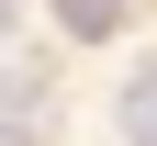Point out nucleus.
<instances>
[{"instance_id":"2","label":"nucleus","mask_w":157,"mask_h":146,"mask_svg":"<svg viewBox=\"0 0 157 146\" xmlns=\"http://www.w3.org/2000/svg\"><path fill=\"white\" fill-rule=\"evenodd\" d=\"M124 146H157V56L124 79Z\"/></svg>"},{"instance_id":"1","label":"nucleus","mask_w":157,"mask_h":146,"mask_svg":"<svg viewBox=\"0 0 157 146\" xmlns=\"http://www.w3.org/2000/svg\"><path fill=\"white\" fill-rule=\"evenodd\" d=\"M56 34L67 45H101V34H124V0H56Z\"/></svg>"},{"instance_id":"3","label":"nucleus","mask_w":157,"mask_h":146,"mask_svg":"<svg viewBox=\"0 0 157 146\" xmlns=\"http://www.w3.org/2000/svg\"><path fill=\"white\" fill-rule=\"evenodd\" d=\"M0 146H23V124H11V112H0Z\"/></svg>"}]
</instances>
